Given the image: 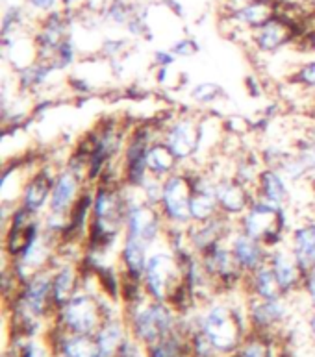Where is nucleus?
Returning <instances> with one entry per match:
<instances>
[{
  "instance_id": "f257e3e1",
  "label": "nucleus",
  "mask_w": 315,
  "mask_h": 357,
  "mask_svg": "<svg viewBox=\"0 0 315 357\" xmlns=\"http://www.w3.org/2000/svg\"><path fill=\"white\" fill-rule=\"evenodd\" d=\"M241 231L260 241L265 248H274L284 239V209L263 200L251 204L241 219Z\"/></svg>"
},
{
  "instance_id": "f03ea898",
  "label": "nucleus",
  "mask_w": 315,
  "mask_h": 357,
  "mask_svg": "<svg viewBox=\"0 0 315 357\" xmlns=\"http://www.w3.org/2000/svg\"><path fill=\"white\" fill-rule=\"evenodd\" d=\"M180 280H184V272H182L175 252H154V254H150L143 274V283L147 293L156 302H161L169 294L175 293V289L182 283Z\"/></svg>"
},
{
  "instance_id": "7ed1b4c3",
  "label": "nucleus",
  "mask_w": 315,
  "mask_h": 357,
  "mask_svg": "<svg viewBox=\"0 0 315 357\" xmlns=\"http://www.w3.org/2000/svg\"><path fill=\"white\" fill-rule=\"evenodd\" d=\"M191 191V178H187L186 174L175 172L163 180V191H161L158 208L167 222H171L173 226H184L191 220V213H189Z\"/></svg>"
},
{
  "instance_id": "20e7f679",
  "label": "nucleus",
  "mask_w": 315,
  "mask_h": 357,
  "mask_svg": "<svg viewBox=\"0 0 315 357\" xmlns=\"http://www.w3.org/2000/svg\"><path fill=\"white\" fill-rule=\"evenodd\" d=\"M204 335L217 350H232L240 341V322L234 311L226 305H215L203 320Z\"/></svg>"
},
{
  "instance_id": "39448f33",
  "label": "nucleus",
  "mask_w": 315,
  "mask_h": 357,
  "mask_svg": "<svg viewBox=\"0 0 315 357\" xmlns=\"http://www.w3.org/2000/svg\"><path fill=\"white\" fill-rule=\"evenodd\" d=\"M152 144L150 139V128L139 126L130 135L126 149H124V180L130 187H141L147 176H149V167H147V155Z\"/></svg>"
},
{
  "instance_id": "423d86ee",
  "label": "nucleus",
  "mask_w": 315,
  "mask_h": 357,
  "mask_svg": "<svg viewBox=\"0 0 315 357\" xmlns=\"http://www.w3.org/2000/svg\"><path fill=\"white\" fill-rule=\"evenodd\" d=\"M173 326H175L173 313L161 302L147 305L134 317L135 335L150 347L161 341L163 337L171 335Z\"/></svg>"
},
{
  "instance_id": "0eeeda50",
  "label": "nucleus",
  "mask_w": 315,
  "mask_h": 357,
  "mask_svg": "<svg viewBox=\"0 0 315 357\" xmlns=\"http://www.w3.org/2000/svg\"><path fill=\"white\" fill-rule=\"evenodd\" d=\"M161 231H163V215L156 209V206L147 202L130 204L124 234L134 235L138 239L145 241L147 245H152Z\"/></svg>"
},
{
  "instance_id": "6e6552de",
  "label": "nucleus",
  "mask_w": 315,
  "mask_h": 357,
  "mask_svg": "<svg viewBox=\"0 0 315 357\" xmlns=\"http://www.w3.org/2000/svg\"><path fill=\"white\" fill-rule=\"evenodd\" d=\"M61 319L65 326L76 335H89L101 322L98 305L87 294H75L73 298L64 305Z\"/></svg>"
},
{
  "instance_id": "1a4fd4ad",
  "label": "nucleus",
  "mask_w": 315,
  "mask_h": 357,
  "mask_svg": "<svg viewBox=\"0 0 315 357\" xmlns=\"http://www.w3.org/2000/svg\"><path fill=\"white\" fill-rule=\"evenodd\" d=\"M297 21L289 19L288 15H282L277 11V15L272 17L263 26L254 30L252 33V41L256 45L260 52H277L278 48L288 45L297 38Z\"/></svg>"
},
{
  "instance_id": "9d476101",
  "label": "nucleus",
  "mask_w": 315,
  "mask_h": 357,
  "mask_svg": "<svg viewBox=\"0 0 315 357\" xmlns=\"http://www.w3.org/2000/svg\"><path fill=\"white\" fill-rule=\"evenodd\" d=\"M163 143L178 161H187L197 154L200 146V123L193 119H178L169 126Z\"/></svg>"
},
{
  "instance_id": "9b49d317",
  "label": "nucleus",
  "mask_w": 315,
  "mask_h": 357,
  "mask_svg": "<svg viewBox=\"0 0 315 357\" xmlns=\"http://www.w3.org/2000/svg\"><path fill=\"white\" fill-rule=\"evenodd\" d=\"M80 181V174L71 171L69 167L56 174L52 195H50V202H48V211H50V215L67 217L71 213V209H73V206H75V202L78 200L82 192Z\"/></svg>"
},
{
  "instance_id": "f8f14e48",
  "label": "nucleus",
  "mask_w": 315,
  "mask_h": 357,
  "mask_svg": "<svg viewBox=\"0 0 315 357\" xmlns=\"http://www.w3.org/2000/svg\"><path fill=\"white\" fill-rule=\"evenodd\" d=\"M193 191L191 202H189V213L193 222H206V220L217 217L219 202L215 195V183L204 176L191 178Z\"/></svg>"
},
{
  "instance_id": "ddd939ff",
  "label": "nucleus",
  "mask_w": 315,
  "mask_h": 357,
  "mask_svg": "<svg viewBox=\"0 0 315 357\" xmlns=\"http://www.w3.org/2000/svg\"><path fill=\"white\" fill-rule=\"evenodd\" d=\"M230 250L234 254L237 265L249 274L268 263V252H265L268 248L243 231L230 237Z\"/></svg>"
},
{
  "instance_id": "4468645a",
  "label": "nucleus",
  "mask_w": 315,
  "mask_h": 357,
  "mask_svg": "<svg viewBox=\"0 0 315 357\" xmlns=\"http://www.w3.org/2000/svg\"><path fill=\"white\" fill-rule=\"evenodd\" d=\"M54 180H56V176H52L48 169H41L36 174H32L30 180L22 185L21 206H24L28 211H32L36 215L41 213V209L50 202Z\"/></svg>"
},
{
  "instance_id": "2eb2a0df",
  "label": "nucleus",
  "mask_w": 315,
  "mask_h": 357,
  "mask_svg": "<svg viewBox=\"0 0 315 357\" xmlns=\"http://www.w3.org/2000/svg\"><path fill=\"white\" fill-rule=\"evenodd\" d=\"M200 256H203L200 261H203L204 268H206V274L219 278L223 282H235L241 272H243V268L235 261L232 250L225 248L221 243L212 246L210 250H206Z\"/></svg>"
},
{
  "instance_id": "dca6fc26",
  "label": "nucleus",
  "mask_w": 315,
  "mask_h": 357,
  "mask_svg": "<svg viewBox=\"0 0 315 357\" xmlns=\"http://www.w3.org/2000/svg\"><path fill=\"white\" fill-rule=\"evenodd\" d=\"M277 0H251L247 4L235 6L230 10V21H234L240 26L258 30L265 22L271 21L277 15Z\"/></svg>"
},
{
  "instance_id": "f3484780",
  "label": "nucleus",
  "mask_w": 315,
  "mask_h": 357,
  "mask_svg": "<svg viewBox=\"0 0 315 357\" xmlns=\"http://www.w3.org/2000/svg\"><path fill=\"white\" fill-rule=\"evenodd\" d=\"M225 224L226 215H217L214 219L206 220V222H195L191 229L187 231V243L193 250L198 254H204L210 250L212 246L219 245L223 237H225Z\"/></svg>"
},
{
  "instance_id": "a211bd4d",
  "label": "nucleus",
  "mask_w": 315,
  "mask_h": 357,
  "mask_svg": "<svg viewBox=\"0 0 315 357\" xmlns=\"http://www.w3.org/2000/svg\"><path fill=\"white\" fill-rule=\"evenodd\" d=\"M215 195H217V202L219 209L225 211L223 215L226 217H234L241 215L243 211L249 209V192L247 185H243L237 180H221L215 183Z\"/></svg>"
},
{
  "instance_id": "6ab92c4d",
  "label": "nucleus",
  "mask_w": 315,
  "mask_h": 357,
  "mask_svg": "<svg viewBox=\"0 0 315 357\" xmlns=\"http://www.w3.org/2000/svg\"><path fill=\"white\" fill-rule=\"evenodd\" d=\"M269 265L274 271V276H277L278 283H280L282 293L293 291L299 285L300 280L305 278V272L299 267V263L293 257L291 250L277 248L271 254V257H269Z\"/></svg>"
},
{
  "instance_id": "aec40b11",
  "label": "nucleus",
  "mask_w": 315,
  "mask_h": 357,
  "mask_svg": "<svg viewBox=\"0 0 315 357\" xmlns=\"http://www.w3.org/2000/svg\"><path fill=\"white\" fill-rule=\"evenodd\" d=\"M149 246L145 241L134 235L124 234L123 248H121V263L126 272V278L143 280L147 261H149Z\"/></svg>"
},
{
  "instance_id": "412c9836",
  "label": "nucleus",
  "mask_w": 315,
  "mask_h": 357,
  "mask_svg": "<svg viewBox=\"0 0 315 357\" xmlns=\"http://www.w3.org/2000/svg\"><path fill=\"white\" fill-rule=\"evenodd\" d=\"M291 254L305 274L315 268V224H305L293 229Z\"/></svg>"
},
{
  "instance_id": "4be33fe9",
  "label": "nucleus",
  "mask_w": 315,
  "mask_h": 357,
  "mask_svg": "<svg viewBox=\"0 0 315 357\" xmlns=\"http://www.w3.org/2000/svg\"><path fill=\"white\" fill-rule=\"evenodd\" d=\"M258 185H260L263 202L271 204L274 208H286L289 200V191L282 172L277 169H265L258 174Z\"/></svg>"
},
{
  "instance_id": "5701e85b",
  "label": "nucleus",
  "mask_w": 315,
  "mask_h": 357,
  "mask_svg": "<svg viewBox=\"0 0 315 357\" xmlns=\"http://www.w3.org/2000/svg\"><path fill=\"white\" fill-rule=\"evenodd\" d=\"M180 161L175 158L171 149L166 143H152L147 155V167H149V174L166 180L171 174L177 172V165Z\"/></svg>"
},
{
  "instance_id": "b1692460",
  "label": "nucleus",
  "mask_w": 315,
  "mask_h": 357,
  "mask_svg": "<svg viewBox=\"0 0 315 357\" xmlns=\"http://www.w3.org/2000/svg\"><path fill=\"white\" fill-rule=\"evenodd\" d=\"M76 283H78V271L73 263L59 265L52 278V300L54 304L64 307L76 294Z\"/></svg>"
},
{
  "instance_id": "393cba45",
  "label": "nucleus",
  "mask_w": 315,
  "mask_h": 357,
  "mask_svg": "<svg viewBox=\"0 0 315 357\" xmlns=\"http://www.w3.org/2000/svg\"><path fill=\"white\" fill-rule=\"evenodd\" d=\"M252 287L256 291V294L262 300H280L282 296V289H280V283H278L277 276H274V271L271 268V265H263L258 271L251 272Z\"/></svg>"
},
{
  "instance_id": "a878e982",
  "label": "nucleus",
  "mask_w": 315,
  "mask_h": 357,
  "mask_svg": "<svg viewBox=\"0 0 315 357\" xmlns=\"http://www.w3.org/2000/svg\"><path fill=\"white\" fill-rule=\"evenodd\" d=\"M123 344V328L119 322H106L98 330L96 335V347L101 357H112L117 354L119 347Z\"/></svg>"
},
{
  "instance_id": "bb28decb",
  "label": "nucleus",
  "mask_w": 315,
  "mask_h": 357,
  "mask_svg": "<svg viewBox=\"0 0 315 357\" xmlns=\"http://www.w3.org/2000/svg\"><path fill=\"white\" fill-rule=\"evenodd\" d=\"M251 317L258 326H271L284 317V305L280 300H262L252 307Z\"/></svg>"
},
{
  "instance_id": "cd10ccee",
  "label": "nucleus",
  "mask_w": 315,
  "mask_h": 357,
  "mask_svg": "<svg viewBox=\"0 0 315 357\" xmlns=\"http://www.w3.org/2000/svg\"><path fill=\"white\" fill-rule=\"evenodd\" d=\"M65 357H101L96 341L87 339V335H73L64 342Z\"/></svg>"
},
{
  "instance_id": "c85d7f7f",
  "label": "nucleus",
  "mask_w": 315,
  "mask_h": 357,
  "mask_svg": "<svg viewBox=\"0 0 315 357\" xmlns=\"http://www.w3.org/2000/svg\"><path fill=\"white\" fill-rule=\"evenodd\" d=\"M223 95H225V89L217 86L215 82H203L191 89V98L198 104H214Z\"/></svg>"
},
{
  "instance_id": "c756f323",
  "label": "nucleus",
  "mask_w": 315,
  "mask_h": 357,
  "mask_svg": "<svg viewBox=\"0 0 315 357\" xmlns=\"http://www.w3.org/2000/svg\"><path fill=\"white\" fill-rule=\"evenodd\" d=\"M104 17L113 24H129L130 19L134 17V11L123 0H113L108 4Z\"/></svg>"
},
{
  "instance_id": "7c9ffc66",
  "label": "nucleus",
  "mask_w": 315,
  "mask_h": 357,
  "mask_svg": "<svg viewBox=\"0 0 315 357\" xmlns=\"http://www.w3.org/2000/svg\"><path fill=\"white\" fill-rule=\"evenodd\" d=\"M152 357H180V344L177 337L167 335L152 344Z\"/></svg>"
},
{
  "instance_id": "2f4dec72",
  "label": "nucleus",
  "mask_w": 315,
  "mask_h": 357,
  "mask_svg": "<svg viewBox=\"0 0 315 357\" xmlns=\"http://www.w3.org/2000/svg\"><path fill=\"white\" fill-rule=\"evenodd\" d=\"M22 19H24L22 8H10V10H6L4 17H2V36L10 38V33L15 32L17 28L21 26Z\"/></svg>"
},
{
  "instance_id": "473e14b6",
  "label": "nucleus",
  "mask_w": 315,
  "mask_h": 357,
  "mask_svg": "<svg viewBox=\"0 0 315 357\" xmlns=\"http://www.w3.org/2000/svg\"><path fill=\"white\" fill-rule=\"evenodd\" d=\"M76 58V48L75 45H73V39L67 38L61 41V45L58 47V50H56V56H54V61L64 69V67H69L73 61H75Z\"/></svg>"
},
{
  "instance_id": "72a5a7b5",
  "label": "nucleus",
  "mask_w": 315,
  "mask_h": 357,
  "mask_svg": "<svg viewBox=\"0 0 315 357\" xmlns=\"http://www.w3.org/2000/svg\"><path fill=\"white\" fill-rule=\"evenodd\" d=\"M295 82L305 87H315V59L305 63L299 70H297Z\"/></svg>"
},
{
  "instance_id": "f704fd0d",
  "label": "nucleus",
  "mask_w": 315,
  "mask_h": 357,
  "mask_svg": "<svg viewBox=\"0 0 315 357\" xmlns=\"http://www.w3.org/2000/svg\"><path fill=\"white\" fill-rule=\"evenodd\" d=\"M171 52L175 56H180V58H187V56H193V54L198 52V45L193 39H180V41L173 45Z\"/></svg>"
},
{
  "instance_id": "c9c22d12",
  "label": "nucleus",
  "mask_w": 315,
  "mask_h": 357,
  "mask_svg": "<svg viewBox=\"0 0 315 357\" xmlns=\"http://www.w3.org/2000/svg\"><path fill=\"white\" fill-rule=\"evenodd\" d=\"M27 4L36 11L50 13V11L56 10V6L59 4V0H27Z\"/></svg>"
},
{
  "instance_id": "e433bc0d",
  "label": "nucleus",
  "mask_w": 315,
  "mask_h": 357,
  "mask_svg": "<svg viewBox=\"0 0 315 357\" xmlns=\"http://www.w3.org/2000/svg\"><path fill=\"white\" fill-rule=\"evenodd\" d=\"M177 59V56L171 52V50H156L154 52V63L158 65V67H169V65H173V61Z\"/></svg>"
},
{
  "instance_id": "4c0bfd02",
  "label": "nucleus",
  "mask_w": 315,
  "mask_h": 357,
  "mask_svg": "<svg viewBox=\"0 0 315 357\" xmlns=\"http://www.w3.org/2000/svg\"><path fill=\"white\" fill-rule=\"evenodd\" d=\"M241 357H268V348L263 347L262 342H251V344H247Z\"/></svg>"
},
{
  "instance_id": "58836bf2",
  "label": "nucleus",
  "mask_w": 315,
  "mask_h": 357,
  "mask_svg": "<svg viewBox=\"0 0 315 357\" xmlns=\"http://www.w3.org/2000/svg\"><path fill=\"white\" fill-rule=\"evenodd\" d=\"M22 357H48V352L43 344H39V342H30V344L24 348Z\"/></svg>"
},
{
  "instance_id": "ea45409f",
  "label": "nucleus",
  "mask_w": 315,
  "mask_h": 357,
  "mask_svg": "<svg viewBox=\"0 0 315 357\" xmlns=\"http://www.w3.org/2000/svg\"><path fill=\"white\" fill-rule=\"evenodd\" d=\"M123 45H124V41H119V39H110V41H106V43H104L102 50H104L108 56H119V52H121Z\"/></svg>"
},
{
  "instance_id": "a19ab883",
  "label": "nucleus",
  "mask_w": 315,
  "mask_h": 357,
  "mask_svg": "<svg viewBox=\"0 0 315 357\" xmlns=\"http://www.w3.org/2000/svg\"><path fill=\"white\" fill-rule=\"evenodd\" d=\"M117 357H135L138 356V350H135V344H132L130 341H123V344L119 347Z\"/></svg>"
},
{
  "instance_id": "79ce46f5",
  "label": "nucleus",
  "mask_w": 315,
  "mask_h": 357,
  "mask_svg": "<svg viewBox=\"0 0 315 357\" xmlns=\"http://www.w3.org/2000/svg\"><path fill=\"white\" fill-rule=\"evenodd\" d=\"M305 282H306V289H308V294H310L312 302L315 305V268L308 271L305 274Z\"/></svg>"
},
{
  "instance_id": "37998d69",
  "label": "nucleus",
  "mask_w": 315,
  "mask_h": 357,
  "mask_svg": "<svg viewBox=\"0 0 315 357\" xmlns=\"http://www.w3.org/2000/svg\"><path fill=\"white\" fill-rule=\"evenodd\" d=\"M306 41H308V47H310L312 52H315V26L312 28V32L306 33Z\"/></svg>"
},
{
  "instance_id": "c03bdc74",
  "label": "nucleus",
  "mask_w": 315,
  "mask_h": 357,
  "mask_svg": "<svg viewBox=\"0 0 315 357\" xmlns=\"http://www.w3.org/2000/svg\"><path fill=\"white\" fill-rule=\"evenodd\" d=\"M59 2H61V4H64L67 10H69V8H75L76 4H80L82 0H59Z\"/></svg>"
},
{
  "instance_id": "a18cd8bd",
  "label": "nucleus",
  "mask_w": 315,
  "mask_h": 357,
  "mask_svg": "<svg viewBox=\"0 0 315 357\" xmlns=\"http://www.w3.org/2000/svg\"><path fill=\"white\" fill-rule=\"evenodd\" d=\"M230 2H232V8H235V6L247 4V2H251V0H230Z\"/></svg>"
},
{
  "instance_id": "49530a36",
  "label": "nucleus",
  "mask_w": 315,
  "mask_h": 357,
  "mask_svg": "<svg viewBox=\"0 0 315 357\" xmlns=\"http://www.w3.org/2000/svg\"><path fill=\"white\" fill-rule=\"evenodd\" d=\"M312 330H314L315 333V314H314V319H312Z\"/></svg>"
},
{
  "instance_id": "de8ad7c7",
  "label": "nucleus",
  "mask_w": 315,
  "mask_h": 357,
  "mask_svg": "<svg viewBox=\"0 0 315 357\" xmlns=\"http://www.w3.org/2000/svg\"><path fill=\"white\" fill-rule=\"evenodd\" d=\"M314 13H315V11H314Z\"/></svg>"
}]
</instances>
